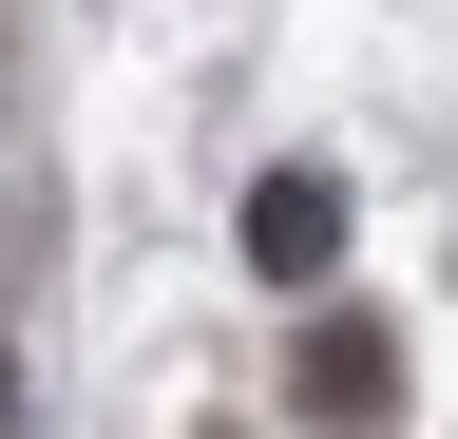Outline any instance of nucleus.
<instances>
[{
    "label": "nucleus",
    "instance_id": "obj_2",
    "mask_svg": "<svg viewBox=\"0 0 458 439\" xmlns=\"http://www.w3.org/2000/svg\"><path fill=\"white\" fill-rule=\"evenodd\" d=\"M249 267H267V287H325V267H344V173L286 153V173L249 191Z\"/></svg>",
    "mask_w": 458,
    "mask_h": 439
},
{
    "label": "nucleus",
    "instance_id": "obj_1",
    "mask_svg": "<svg viewBox=\"0 0 458 439\" xmlns=\"http://www.w3.org/2000/svg\"><path fill=\"white\" fill-rule=\"evenodd\" d=\"M286 420H306V439H382L401 420V325L382 306H325L306 344H286Z\"/></svg>",
    "mask_w": 458,
    "mask_h": 439
}]
</instances>
